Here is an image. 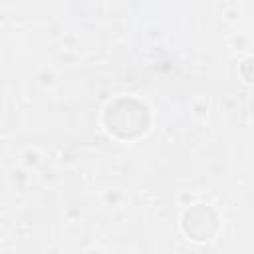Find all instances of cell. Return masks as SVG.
<instances>
[{"mask_svg":"<svg viewBox=\"0 0 254 254\" xmlns=\"http://www.w3.org/2000/svg\"><path fill=\"white\" fill-rule=\"evenodd\" d=\"M183 224L187 234H190L194 240H208L216 232V214L204 204H198L196 208L187 210Z\"/></svg>","mask_w":254,"mask_h":254,"instance_id":"7a4b0ae2","label":"cell"},{"mask_svg":"<svg viewBox=\"0 0 254 254\" xmlns=\"http://www.w3.org/2000/svg\"><path fill=\"white\" fill-rule=\"evenodd\" d=\"M107 129L119 137L131 139L141 135L149 123V111L135 99H117L107 107L105 113Z\"/></svg>","mask_w":254,"mask_h":254,"instance_id":"6da1fadb","label":"cell"}]
</instances>
